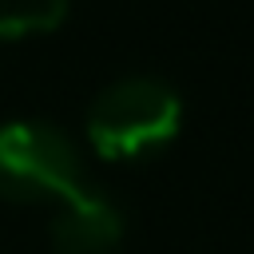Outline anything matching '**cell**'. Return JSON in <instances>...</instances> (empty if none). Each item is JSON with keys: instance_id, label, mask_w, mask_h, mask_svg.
Wrapping results in <instances>:
<instances>
[{"instance_id": "6da1fadb", "label": "cell", "mask_w": 254, "mask_h": 254, "mask_svg": "<svg viewBox=\"0 0 254 254\" xmlns=\"http://www.w3.org/2000/svg\"><path fill=\"white\" fill-rule=\"evenodd\" d=\"M179 127L183 99L155 75H131L103 87L87 111V143L111 163H139L167 151Z\"/></svg>"}, {"instance_id": "7a4b0ae2", "label": "cell", "mask_w": 254, "mask_h": 254, "mask_svg": "<svg viewBox=\"0 0 254 254\" xmlns=\"http://www.w3.org/2000/svg\"><path fill=\"white\" fill-rule=\"evenodd\" d=\"M83 163L75 143L36 119H16L0 127V198L8 202H60L79 190Z\"/></svg>"}, {"instance_id": "3957f363", "label": "cell", "mask_w": 254, "mask_h": 254, "mask_svg": "<svg viewBox=\"0 0 254 254\" xmlns=\"http://www.w3.org/2000/svg\"><path fill=\"white\" fill-rule=\"evenodd\" d=\"M123 238V210L111 194L83 183L52 214V254H111Z\"/></svg>"}, {"instance_id": "277c9868", "label": "cell", "mask_w": 254, "mask_h": 254, "mask_svg": "<svg viewBox=\"0 0 254 254\" xmlns=\"http://www.w3.org/2000/svg\"><path fill=\"white\" fill-rule=\"evenodd\" d=\"M71 0H0V40H24L56 32L67 20Z\"/></svg>"}]
</instances>
